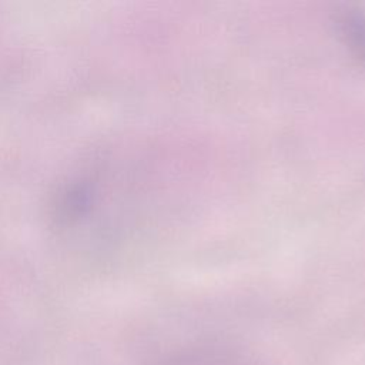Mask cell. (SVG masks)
I'll list each match as a JSON object with an SVG mask.
<instances>
[{
  "mask_svg": "<svg viewBox=\"0 0 365 365\" xmlns=\"http://www.w3.org/2000/svg\"><path fill=\"white\" fill-rule=\"evenodd\" d=\"M174 365H240L235 359L232 358H225V356H205V358H194L185 362H175Z\"/></svg>",
  "mask_w": 365,
  "mask_h": 365,
  "instance_id": "6da1fadb",
  "label": "cell"
}]
</instances>
